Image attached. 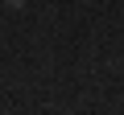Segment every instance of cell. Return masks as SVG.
<instances>
[{
    "label": "cell",
    "instance_id": "cell-1",
    "mask_svg": "<svg viewBox=\"0 0 124 115\" xmlns=\"http://www.w3.org/2000/svg\"><path fill=\"white\" fill-rule=\"evenodd\" d=\"M4 4H13V8H21V4H25V0H4Z\"/></svg>",
    "mask_w": 124,
    "mask_h": 115
}]
</instances>
